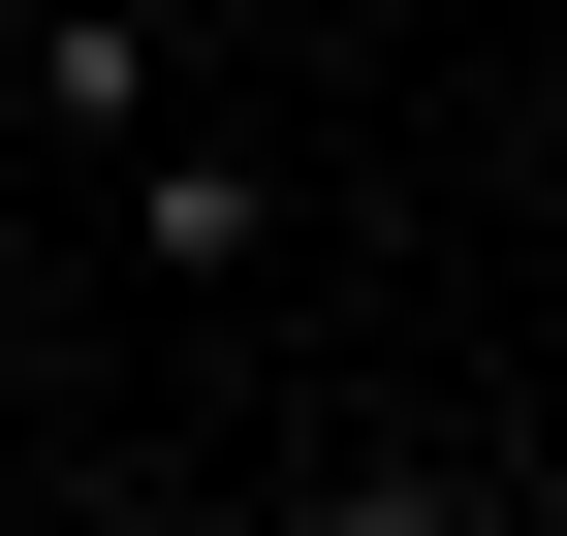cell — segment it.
Wrapping results in <instances>:
<instances>
[{"label": "cell", "instance_id": "obj_1", "mask_svg": "<svg viewBox=\"0 0 567 536\" xmlns=\"http://www.w3.org/2000/svg\"><path fill=\"white\" fill-rule=\"evenodd\" d=\"M32 126H63V158L189 126V32H158V0H32Z\"/></svg>", "mask_w": 567, "mask_h": 536}, {"label": "cell", "instance_id": "obj_2", "mask_svg": "<svg viewBox=\"0 0 567 536\" xmlns=\"http://www.w3.org/2000/svg\"><path fill=\"white\" fill-rule=\"evenodd\" d=\"M95 189H126V252H158V285H252V252H284V189L221 158V126H126Z\"/></svg>", "mask_w": 567, "mask_h": 536}, {"label": "cell", "instance_id": "obj_3", "mask_svg": "<svg viewBox=\"0 0 567 536\" xmlns=\"http://www.w3.org/2000/svg\"><path fill=\"white\" fill-rule=\"evenodd\" d=\"M284 536H505V505H473V442H347V474L284 505Z\"/></svg>", "mask_w": 567, "mask_h": 536}, {"label": "cell", "instance_id": "obj_4", "mask_svg": "<svg viewBox=\"0 0 567 536\" xmlns=\"http://www.w3.org/2000/svg\"><path fill=\"white\" fill-rule=\"evenodd\" d=\"M63 536H189V505H158V474H95V505H63Z\"/></svg>", "mask_w": 567, "mask_h": 536}, {"label": "cell", "instance_id": "obj_5", "mask_svg": "<svg viewBox=\"0 0 567 536\" xmlns=\"http://www.w3.org/2000/svg\"><path fill=\"white\" fill-rule=\"evenodd\" d=\"M158 32H284V0H158Z\"/></svg>", "mask_w": 567, "mask_h": 536}]
</instances>
